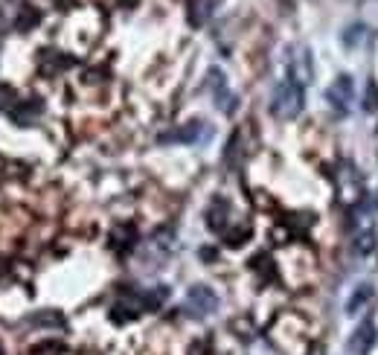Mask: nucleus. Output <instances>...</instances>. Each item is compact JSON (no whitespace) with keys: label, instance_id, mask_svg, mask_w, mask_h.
Wrapping results in <instances>:
<instances>
[{"label":"nucleus","instance_id":"1","mask_svg":"<svg viewBox=\"0 0 378 355\" xmlns=\"http://www.w3.org/2000/svg\"><path fill=\"white\" fill-rule=\"evenodd\" d=\"M271 111L279 120H294L303 111V84H297L294 79H283L276 82L274 96H271Z\"/></svg>","mask_w":378,"mask_h":355},{"label":"nucleus","instance_id":"2","mask_svg":"<svg viewBox=\"0 0 378 355\" xmlns=\"http://www.w3.org/2000/svg\"><path fill=\"white\" fill-rule=\"evenodd\" d=\"M216 306H218V297H216L213 289H207V286L189 289V294H187V311H189L192 318H207L209 311H216Z\"/></svg>","mask_w":378,"mask_h":355},{"label":"nucleus","instance_id":"3","mask_svg":"<svg viewBox=\"0 0 378 355\" xmlns=\"http://www.w3.org/2000/svg\"><path fill=\"white\" fill-rule=\"evenodd\" d=\"M352 96H355V84H352V79H349V76H338V79L329 84L326 102H329L334 111L346 113V111H349V102H352Z\"/></svg>","mask_w":378,"mask_h":355},{"label":"nucleus","instance_id":"4","mask_svg":"<svg viewBox=\"0 0 378 355\" xmlns=\"http://www.w3.org/2000/svg\"><path fill=\"white\" fill-rule=\"evenodd\" d=\"M375 340H378L375 323L367 318V320H363V323L358 326V329L352 332V338H349L346 349L352 352V355H370V352H372V347H375Z\"/></svg>","mask_w":378,"mask_h":355},{"label":"nucleus","instance_id":"5","mask_svg":"<svg viewBox=\"0 0 378 355\" xmlns=\"http://www.w3.org/2000/svg\"><path fill=\"white\" fill-rule=\"evenodd\" d=\"M207 84H209V91H213V96H216V105H218L224 113H233V111H236V96L227 91V82H224L221 70H216V67L209 70Z\"/></svg>","mask_w":378,"mask_h":355},{"label":"nucleus","instance_id":"6","mask_svg":"<svg viewBox=\"0 0 378 355\" xmlns=\"http://www.w3.org/2000/svg\"><path fill=\"white\" fill-rule=\"evenodd\" d=\"M291 79L297 84H309L312 82V55L305 47H300L291 55Z\"/></svg>","mask_w":378,"mask_h":355},{"label":"nucleus","instance_id":"7","mask_svg":"<svg viewBox=\"0 0 378 355\" xmlns=\"http://www.w3.org/2000/svg\"><path fill=\"white\" fill-rule=\"evenodd\" d=\"M372 297H375V289L370 286V282H363V286H358V289L352 291V297L346 300V315H358V311H361L363 306H370V303H372Z\"/></svg>","mask_w":378,"mask_h":355},{"label":"nucleus","instance_id":"8","mask_svg":"<svg viewBox=\"0 0 378 355\" xmlns=\"http://www.w3.org/2000/svg\"><path fill=\"white\" fill-rule=\"evenodd\" d=\"M218 3V0H192V15H189V21L195 24V26H201V24H207V18L213 15V6Z\"/></svg>","mask_w":378,"mask_h":355},{"label":"nucleus","instance_id":"9","mask_svg":"<svg viewBox=\"0 0 378 355\" xmlns=\"http://www.w3.org/2000/svg\"><path fill=\"white\" fill-rule=\"evenodd\" d=\"M367 26H363V24H352V26H349V30L341 35V41H343V47H349V50H355L358 44H361V41L363 38H367Z\"/></svg>","mask_w":378,"mask_h":355},{"label":"nucleus","instance_id":"10","mask_svg":"<svg viewBox=\"0 0 378 355\" xmlns=\"http://www.w3.org/2000/svg\"><path fill=\"white\" fill-rule=\"evenodd\" d=\"M201 125L204 122H189L187 129H180L169 137H163V140H178V143H195V140H201Z\"/></svg>","mask_w":378,"mask_h":355},{"label":"nucleus","instance_id":"11","mask_svg":"<svg viewBox=\"0 0 378 355\" xmlns=\"http://www.w3.org/2000/svg\"><path fill=\"white\" fill-rule=\"evenodd\" d=\"M372 248H375V233H372V227H367V230H361L355 236V253L358 257H370Z\"/></svg>","mask_w":378,"mask_h":355},{"label":"nucleus","instance_id":"12","mask_svg":"<svg viewBox=\"0 0 378 355\" xmlns=\"http://www.w3.org/2000/svg\"><path fill=\"white\" fill-rule=\"evenodd\" d=\"M363 111H378V88H375V82H367V99H363Z\"/></svg>","mask_w":378,"mask_h":355},{"label":"nucleus","instance_id":"13","mask_svg":"<svg viewBox=\"0 0 378 355\" xmlns=\"http://www.w3.org/2000/svg\"><path fill=\"white\" fill-rule=\"evenodd\" d=\"M120 3H122V6H134V3H137V0H120Z\"/></svg>","mask_w":378,"mask_h":355}]
</instances>
